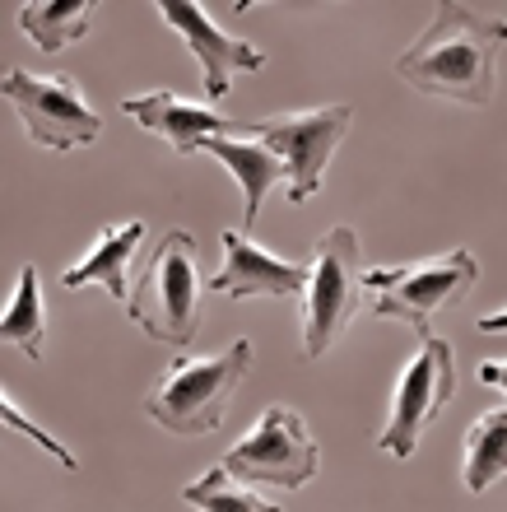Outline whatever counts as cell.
<instances>
[{
    "label": "cell",
    "mask_w": 507,
    "mask_h": 512,
    "mask_svg": "<svg viewBox=\"0 0 507 512\" xmlns=\"http://www.w3.org/2000/svg\"><path fill=\"white\" fill-rule=\"evenodd\" d=\"M503 14L480 5H438L433 24L419 33L410 52H401V80L433 98H452L466 108H484L494 98Z\"/></svg>",
    "instance_id": "obj_1"
},
{
    "label": "cell",
    "mask_w": 507,
    "mask_h": 512,
    "mask_svg": "<svg viewBox=\"0 0 507 512\" xmlns=\"http://www.w3.org/2000/svg\"><path fill=\"white\" fill-rule=\"evenodd\" d=\"M126 312L149 340L191 350V340L201 331V270H196L191 233H163L159 247L145 256V266L135 275Z\"/></svg>",
    "instance_id": "obj_2"
},
{
    "label": "cell",
    "mask_w": 507,
    "mask_h": 512,
    "mask_svg": "<svg viewBox=\"0 0 507 512\" xmlns=\"http://www.w3.org/2000/svg\"><path fill=\"white\" fill-rule=\"evenodd\" d=\"M247 368H252V340H233L224 354H210V359L182 354L145 396V415L168 433H187V438L219 429Z\"/></svg>",
    "instance_id": "obj_3"
},
{
    "label": "cell",
    "mask_w": 507,
    "mask_h": 512,
    "mask_svg": "<svg viewBox=\"0 0 507 512\" xmlns=\"http://www.w3.org/2000/svg\"><path fill=\"white\" fill-rule=\"evenodd\" d=\"M363 252L354 229H331L317 238V256H312V275L303 289V354L321 359L331 350V340L354 322V312L363 308Z\"/></svg>",
    "instance_id": "obj_4"
},
{
    "label": "cell",
    "mask_w": 507,
    "mask_h": 512,
    "mask_svg": "<svg viewBox=\"0 0 507 512\" xmlns=\"http://www.w3.org/2000/svg\"><path fill=\"white\" fill-rule=\"evenodd\" d=\"M480 280V261L475 252L456 247L447 256H428L414 266H391V270H368L363 289H373V312L377 317H401L419 336L433 331V312L452 308L475 289Z\"/></svg>",
    "instance_id": "obj_5"
},
{
    "label": "cell",
    "mask_w": 507,
    "mask_h": 512,
    "mask_svg": "<svg viewBox=\"0 0 507 512\" xmlns=\"http://www.w3.org/2000/svg\"><path fill=\"white\" fill-rule=\"evenodd\" d=\"M224 466L242 485H275V489H303L317 475V443L307 438L303 415L289 405H270L242 443L228 447Z\"/></svg>",
    "instance_id": "obj_6"
},
{
    "label": "cell",
    "mask_w": 507,
    "mask_h": 512,
    "mask_svg": "<svg viewBox=\"0 0 507 512\" xmlns=\"http://www.w3.org/2000/svg\"><path fill=\"white\" fill-rule=\"evenodd\" d=\"M456 391V368H452V345L433 331H424L419 354L410 359V368L401 373L396 401H391V419L387 429L377 433L382 452L391 457H414V447L433 429V419L442 415V405L452 401Z\"/></svg>",
    "instance_id": "obj_7"
},
{
    "label": "cell",
    "mask_w": 507,
    "mask_h": 512,
    "mask_svg": "<svg viewBox=\"0 0 507 512\" xmlns=\"http://www.w3.org/2000/svg\"><path fill=\"white\" fill-rule=\"evenodd\" d=\"M0 94L19 112L28 135L47 149L89 145L103 131L98 112L84 103V94L70 80H47V75H33V70H10L5 84H0Z\"/></svg>",
    "instance_id": "obj_8"
},
{
    "label": "cell",
    "mask_w": 507,
    "mask_h": 512,
    "mask_svg": "<svg viewBox=\"0 0 507 512\" xmlns=\"http://www.w3.org/2000/svg\"><path fill=\"white\" fill-rule=\"evenodd\" d=\"M349 131V108H317V112H289V117H270L256 122L252 135H261L275 154L284 159L289 173V201L303 205L321 191V173L331 163L335 145Z\"/></svg>",
    "instance_id": "obj_9"
},
{
    "label": "cell",
    "mask_w": 507,
    "mask_h": 512,
    "mask_svg": "<svg viewBox=\"0 0 507 512\" xmlns=\"http://www.w3.org/2000/svg\"><path fill=\"white\" fill-rule=\"evenodd\" d=\"M159 14L182 33V42H187L191 52H196L201 75H205V94L210 98L228 94L233 70H261L266 66V52H256V47H247V42L219 33V28L205 19V5H191V0H163Z\"/></svg>",
    "instance_id": "obj_10"
},
{
    "label": "cell",
    "mask_w": 507,
    "mask_h": 512,
    "mask_svg": "<svg viewBox=\"0 0 507 512\" xmlns=\"http://www.w3.org/2000/svg\"><path fill=\"white\" fill-rule=\"evenodd\" d=\"M224 247H228V261H224V270L210 280L214 294H228V298H298L307 289L312 266H303V261H280V256L261 252V247L247 243V238L233 233V229L224 233Z\"/></svg>",
    "instance_id": "obj_11"
},
{
    "label": "cell",
    "mask_w": 507,
    "mask_h": 512,
    "mask_svg": "<svg viewBox=\"0 0 507 512\" xmlns=\"http://www.w3.org/2000/svg\"><path fill=\"white\" fill-rule=\"evenodd\" d=\"M121 108L131 112L135 122L145 126V131H159L168 145L191 159V154H201V140L205 135H238V131H252V126L233 122L224 112L214 108H196V103H182L177 94L159 89V94H145V98H126Z\"/></svg>",
    "instance_id": "obj_12"
},
{
    "label": "cell",
    "mask_w": 507,
    "mask_h": 512,
    "mask_svg": "<svg viewBox=\"0 0 507 512\" xmlns=\"http://www.w3.org/2000/svg\"><path fill=\"white\" fill-rule=\"evenodd\" d=\"M145 243V219H131V224H117V229L98 233V243L84 252L80 266H70L61 275V289H84V284H103L112 298H131V261Z\"/></svg>",
    "instance_id": "obj_13"
},
{
    "label": "cell",
    "mask_w": 507,
    "mask_h": 512,
    "mask_svg": "<svg viewBox=\"0 0 507 512\" xmlns=\"http://www.w3.org/2000/svg\"><path fill=\"white\" fill-rule=\"evenodd\" d=\"M201 154H210V159H219L224 168H233V177H238V187H242V224H256L266 191L275 187L280 177H289L284 173V159L270 145H242L233 135H205Z\"/></svg>",
    "instance_id": "obj_14"
},
{
    "label": "cell",
    "mask_w": 507,
    "mask_h": 512,
    "mask_svg": "<svg viewBox=\"0 0 507 512\" xmlns=\"http://www.w3.org/2000/svg\"><path fill=\"white\" fill-rule=\"evenodd\" d=\"M89 14H94L89 0H33V5L19 10V19H24V33L42 52H61V47H70V42H80L89 33Z\"/></svg>",
    "instance_id": "obj_15"
},
{
    "label": "cell",
    "mask_w": 507,
    "mask_h": 512,
    "mask_svg": "<svg viewBox=\"0 0 507 512\" xmlns=\"http://www.w3.org/2000/svg\"><path fill=\"white\" fill-rule=\"evenodd\" d=\"M503 461H507V410L494 405L466 433V489L470 494L498 485L503 480Z\"/></svg>",
    "instance_id": "obj_16"
},
{
    "label": "cell",
    "mask_w": 507,
    "mask_h": 512,
    "mask_svg": "<svg viewBox=\"0 0 507 512\" xmlns=\"http://www.w3.org/2000/svg\"><path fill=\"white\" fill-rule=\"evenodd\" d=\"M0 336H5V345H19L28 359H42L47 303H42V280L33 266H24V275H19V298H14V308L5 312V322H0Z\"/></svg>",
    "instance_id": "obj_17"
},
{
    "label": "cell",
    "mask_w": 507,
    "mask_h": 512,
    "mask_svg": "<svg viewBox=\"0 0 507 512\" xmlns=\"http://www.w3.org/2000/svg\"><path fill=\"white\" fill-rule=\"evenodd\" d=\"M182 499L196 503V508H210V512H280L270 499H261V494H256V485H242L228 466L205 471L201 480L182 494Z\"/></svg>",
    "instance_id": "obj_18"
},
{
    "label": "cell",
    "mask_w": 507,
    "mask_h": 512,
    "mask_svg": "<svg viewBox=\"0 0 507 512\" xmlns=\"http://www.w3.org/2000/svg\"><path fill=\"white\" fill-rule=\"evenodd\" d=\"M0 415H5V424H10V429L28 433V438H33V443H42V447H47V452H52V457L61 461V466H66V471H75V466H80V461L70 457L66 447L56 443L52 433H47V429H38V424H33V419H24V415H19V410H14V401H10V396H0Z\"/></svg>",
    "instance_id": "obj_19"
},
{
    "label": "cell",
    "mask_w": 507,
    "mask_h": 512,
    "mask_svg": "<svg viewBox=\"0 0 507 512\" xmlns=\"http://www.w3.org/2000/svg\"><path fill=\"white\" fill-rule=\"evenodd\" d=\"M480 331H489V336H498V331H503V312H494V317H484V322H480Z\"/></svg>",
    "instance_id": "obj_20"
},
{
    "label": "cell",
    "mask_w": 507,
    "mask_h": 512,
    "mask_svg": "<svg viewBox=\"0 0 507 512\" xmlns=\"http://www.w3.org/2000/svg\"><path fill=\"white\" fill-rule=\"evenodd\" d=\"M484 382H503V364H484Z\"/></svg>",
    "instance_id": "obj_21"
}]
</instances>
